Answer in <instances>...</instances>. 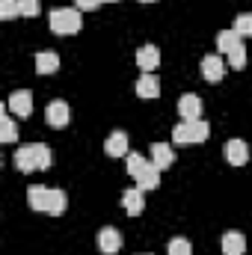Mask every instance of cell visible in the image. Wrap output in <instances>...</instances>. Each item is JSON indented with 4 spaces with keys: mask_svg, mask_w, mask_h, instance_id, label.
<instances>
[{
    "mask_svg": "<svg viewBox=\"0 0 252 255\" xmlns=\"http://www.w3.org/2000/svg\"><path fill=\"white\" fill-rule=\"evenodd\" d=\"M54 154L45 142H27L15 151V169L18 172H36V169H51Z\"/></svg>",
    "mask_w": 252,
    "mask_h": 255,
    "instance_id": "obj_1",
    "label": "cell"
},
{
    "mask_svg": "<svg viewBox=\"0 0 252 255\" xmlns=\"http://www.w3.org/2000/svg\"><path fill=\"white\" fill-rule=\"evenodd\" d=\"M48 21H51V30H54L57 36H74V33H80V27H83L80 9H54Z\"/></svg>",
    "mask_w": 252,
    "mask_h": 255,
    "instance_id": "obj_2",
    "label": "cell"
},
{
    "mask_svg": "<svg viewBox=\"0 0 252 255\" xmlns=\"http://www.w3.org/2000/svg\"><path fill=\"white\" fill-rule=\"evenodd\" d=\"M211 133V125L205 119L196 122H181L178 128H172V142L175 145H193V142H205Z\"/></svg>",
    "mask_w": 252,
    "mask_h": 255,
    "instance_id": "obj_3",
    "label": "cell"
},
{
    "mask_svg": "<svg viewBox=\"0 0 252 255\" xmlns=\"http://www.w3.org/2000/svg\"><path fill=\"white\" fill-rule=\"evenodd\" d=\"M6 107L15 113V116H30L33 113V92L30 89H18V92H12L9 95V101H6Z\"/></svg>",
    "mask_w": 252,
    "mask_h": 255,
    "instance_id": "obj_4",
    "label": "cell"
},
{
    "mask_svg": "<svg viewBox=\"0 0 252 255\" xmlns=\"http://www.w3.org/2000/svg\"><path fill=\"white\" fill-rule=\"evenodd\" d=\"M45 119H48V125L51 128H65L71 122V107L65 104V101H51L48 104V110H45Z\"/></svg>",
    "mask_w": 252,
    "mask_h": 255,
    "instance_id": "obj_5",
    "label": "cell"
},
{
    "mask_svg": "<svg viewBox=\"0 0 252 255\" xmlns=\"http://www.w3.org/2000/svg\"><path fill=\"white\" fill-rule=\"evenodd\" d=\"M202 77H205L208 83H220V80L226 77V63H223V57H214V54L202 57Z\"/></svg>",
    "mask_w": 252,
    "mask_h": 255,
    "instance_id": "obj_6",
    "label": "cell"
},
{
    "mask_svg": "<svg viewBox=\"0 0 252 255\" xmlns=\"http://www.w3.org/2000/svg\"><path fill=\"white\" fill-rule=\"evenodd\" d=\"M98 247H101V253L104 255H116L122 250V235H119V229H113V226H104L101 232H98Z\"/></svg>",
    "mask_w": 252,
    "mask_h": 255,
    "instance_id": "obj_7",
    "label": "cell"
},
{
    "mask_svg": "<svg viewBox=\"0 0 252 255\" xmlns=\"http://www.w3.org/2000/svg\"><path fill=\"white\" fill-rule=\"evenodd\" d=\"M178 113H181L184 122H196V119H202V98L193 95V92L181 95V98H178Z\"/></svg>",
    "mask_w": 252,
    "mask_h": 255,
    "instance_id": "obj_8",
    "label": "cell"
},
{
    "mask_svg": "<svg viewBox=\"0 0 252 255\" xmlns=\"http://www.w3.org/2000/svg\"><path fill=\"white\" fill-rule=\"evenodd\" d=\"M223 151H226V160H229L232 166H244V163L250 160V145H247L244 139H229Z\"/></svg>",
    "mask_w": 252,
    "mask_h": 255,
    "instance_id": "obj_9",
    "label": "cell"
},
{
    "mask_svg": "<svg viewBox=\"0 0 252 255\" xmlns=\"http://www.w3.org/2000/svg\"><path fill=\"white\" fill-rule=\"evenodd\" d=\"M127 145H130V139H127L125 130H113V133L107 136V142H104V151H107L110 157H127V154H130Z\"/></svg>",
    "mask_w": 252,
    "mask_h": 255,
    "instance_id": "obj_10",
    "label": "cell"
},
{
    "mask_svg": "<svg viewBox=\"0 0 252 255\" xmlns=\"http://www.w3.org/2000/svg\"><path fill=\"white\" fill-rule=\"evenodd\" d=\"M151 163H154L160 172L169 169V166L175 163V148L166 145V142H154V145H151Z\"/></svg>",
    "mask_w": 252,
    "mask_h": 255,
    "instance_id": "obj_11",
    "label": "cell"
},
{
    "mask_svg": "<svg viewBox=\"0 0 252 255\" xmlns=\"http://www.w3.org/2000/svg\"><path fill=\"white\" fill-rule=\"evenodd\" d=\"M48 202H51V190L45 184H30L27 190V205L33 211H48Z\"/></svg>",
    "mask_w": 252,
    "mask_h": 255,
    "instance_id": "obj_12",
    "label": "cell"
},
{
    "mask_svg": "<svg viewBox=\"0 0 252 255\" xmlns=\"http://www.w3.org/2000/svg\"><path fill=\"white\" fill-rule=\"evenodd\" d=\"M136 95H139V98H157V95H160V80H157L154 74L142 71L139 80H136Z\"/></svg>",
    "mask_w": 252,
    "mask_h": 255,
    "instance_id": "obj_13",
    "label": "cell"
},
{
    "mask_svg": "<svg viewBox=\"0 0 252 255\" xmlns=\"http://www.w3.org/2000/svg\"><path fill=\"white\" fill-rule=\"evenodd\" d=\"M247 253V238L241 232H226L223 235V255H244Z\"/></svg>",
    "mask_w": 252,
    "mask_h": 255,
    "instance_id": "obj_14",
    "label": "cell"
},
{
    "mask_svg": "<svg viewBox=\"0 0 252 255\" xmlns=\"http://www.w3.org/2000/svg\"><path fill=\"white\" fill-rule=\"evenodd\" d=\"M136 65H139L142 71L157 68V65H160V51H157L154 45H142V48L136 51Z\"/></svg>",
    "mask_w": 252,
    "mask_h": 255,
    "instance_id": "obj_15",
    "label": "cell"
},
{
    "mask_svg": "<svg viewBox=\"0 0 252 255\" xmlns=\"http://www.w3.org/2000/svg\"><path fill=\"white\" fill-rule=\"evenodd\" d=\"M142 193L139 187H130V190H125V196H122V205H125V211L130 214V217H136V214H142V208H145V199H142Z\"/></svg>",
    "mask_w": 252,
    "mask_h": 255,
    "instance_id": "obj_16",
    "label": "cell"
},
{
    "mask_svg": "<svg viewBox=\"0 0 252 255\" xmlns=\"http://www.w3.org/2000/svg\"><path fill=\"white\" fill-rule=\"evenodd\" d=\"M241 45H244V39H241L235 30H223V33L217 36V51H220V54H226V57H229L235 48H241Z\"/></svg>",
    "mask_w": 252,
    "mask_h": 255,
    "instance_id": "obj_17",
    "label": "cell"
},
{
    "mask_svg": "<svg viewBox=\"0 0 252 255\" xmlns=\"http://www.w3.org/2000/svg\"><path fill=\"white\" fill-rule=\"evenodd\" d=\"M57 68H60V57H57L54 51L36 54V71H39V74H54Z\"/></svg>",
    "mask_w": 252,
    "mask_h": 255,
    "instance_id": "obj_18",
    "label": "cell"
},
{
    "mask_svg": "<svg viewBox=\"0 0 252 255\" xmlns=\"http://www.w3.org/2000/svg\"><path fill=\"white\" fill-rule=\"evenodd\" d=\"M157 184H160V169H157V166H154V163L148 160L145 172H142V175L136 178V187H139V190H154Z\"/></svg>",
    "mask_w": 252,
    "mask_h": 255,
    "instance_id": "obj_19",
    "label": "cell"
},
{
    "mask_svg": "<svg viewBox=\"0 0 252 255\" xmlns=\"http://www.w3.org/2000/svg\"><path fill=\"white\" fill-rule=\"evenodd\" d=\"M6 110L9 107H0V142H15L18 139V128H15V122L6 116Z\"/></svg>",
    "mask_w": 252,
    "mask_h": 255,
    "instance_id": "obj_20",
    "label": "cell"
},
{
    "mask_svg": "<svg viewBox=\"0 0 252 255\" xmlns=\"http://www.w3.org/2000/svg\"><path fill=\"white\" fill-rule=\"evenodd\" d=\"M65 205H68V199H65V190L60 187H51V202H48V214L51 217H60L65 211Z\"/></svg>",
    "mask_w": 252,
    "mask_h": 255,
    "instance_id": "obj_21",
    "label": "cell"
},
{
    "mask_svg": "<svg viewBox=\"0 0 252 255\" xmlns=\"http://www.w3.org/2000/svg\"><path fill=\"white\" fill-rule=\"evenodd\" d=\"M125 163H127V175H130L133 181H136V178H139V175L145 172V166H148V160H145L142 154H136V151H133V154H127Z\"/></svg>",
    "mask_w": 252,
    "mask_h": 255,
    "instance_id": "obj_22",
    "label": "cell"
},
{
    "mask_svg": "<svg viewBox=\"0 0 252 255\" xmlns=\"http://www.w3.org/2000/svg\"><path fill=\"white\" fill-rule=\"evenodd\" d=\"M166 255H193V247H190L187 238H172L166 247Z\"/></svg>",
    "mask_w": 252,
    "mask_h": 255,
    "instance_id": "obj_23",
    "label": "cell"
},
{
    "mask_svg": "<svg viewBox=\"0 0 252 255\" xmlns=\"http://www.w3.org/2000/svg\"><path fill=\"white\" fill-rule=\"evenodd\" d=\"M232 30H235L241 39H244V36H252V15H250V12H247V15H238Z\"/></svg>",
    "mask_w": 252,
    "mask_h": 255,
    "instance_id": "obj_24",
    "label": "cell"
},
{
    "mask_svg": "<svg viewBox=\"0 0 252 255\" xmlns=\"http://www.w3.org/2000/svg\"><path fill=\"white\" fill-rule=\"evenodd\" d=\"M15 15H21L18 0H0V18H3V21H12Z\"/></svg>",
    "mask_w": 252,
    "mask_h": 255,
    "instance_id": "obj_25",
    "label": "cell"
},
{
    "mask_svg": "<svg viewBox=\"0 0 252 255\" xmlns=\"http://www.w3.org/2000/svg\"><path fill=\"white\" fill-rule=\"evenodd\" d=\"M229 65H232V68H247V48H244V45L229 54Z\"/></svg>",
    "mask_w": 252,
    "mask_h": 255,
    "instance_id": "obj_26",
    "label": "cell"
},
{
    "mask_svg": "<svg viewBox=\"0 0 252 255\" xmlns=\"http://www.w3.org/2000/svg\"><path fill=\"white\" fill-rule=\"evenodd\" d=\"M18 6H21L24 18H36L39 15V0H18Z\"/></svg>",
    "mask_w": 252,
    "mask_h": 255,
    "instance_id": "obj_27",
    "label": "cell"
},
{
    "mask_svg": "<svg viewBox=\"0 0 252 255\" xmlns=\"http://www.w3.org/2000/svg\"><path fill=\"white\" fill-rule=\"evenodd\" d=\"M77 3V9H98L104 0H74Z\"/></svg>",
    "mask_w": 252,
    "mask_h": 255,
    "instance_id": "obj_28",
    "label": "cell"
},
{
    "mask_svg": "<svg viewBox=\"0 0 252 255\" xmlns=\"http://www.w3.org/2000/svg\"><path fill=\"white\" fill-rule=\"evenodd\" d=\"M104 3H119V0H104Z\"/></svg>",
    "mask_w": 252,
    "mask_h": 255,
    "instance_id": "obj_29",
    "label": "cell"
},
{
    "mask_svg": "<svg viewBox=\"0 0 252 255\" xmlns=\"http://www.w3.org/2000/svg\"><path fill=\"white\" fill-rule=\"evenodd\" d=\"M139 3H154V0H139Z\"/></svg>",
    "mask_w": 252,
    "mask_h": 255,
    "instance_id": "obj_30",
    "label": "cell"
},
{
    "mask_svg": "<svg viewBox=\"0 0 252 255\" xmlns=\"http://www.w3.org/2000/svg\"><path fill=\"white\" fill-rule=\"evenodd\" d=\"M145 255H151V253H145Z\"/></svg>",
    "mask_w": 252,
    "mask_h": 255,
    "instance_id": "obj_31",
    "label": "cell"
}]
</instances>
